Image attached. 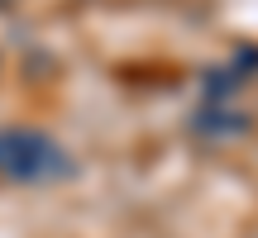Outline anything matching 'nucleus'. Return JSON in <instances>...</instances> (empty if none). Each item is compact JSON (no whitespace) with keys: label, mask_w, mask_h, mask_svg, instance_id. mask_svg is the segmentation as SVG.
Returning <instances> with one entry per match:
<instances>
[{"label":"nucleus","mask_w":258,"mask_h":238,"mask_svg":"<svg viewBox=\"0 0 258 238\" xmlns=\"http://www.w3.org/2000/svg\"><path fill=\"white\" fill-rule=\"evenodd\" d=\"M0 176L24 186H48L72 176V157L38 129H0Z\"/></svg>","instance_id":"nucleus-1"},{"label":"nucleus","mask_w":258,"mask_h":238,"mask_svg":"<svg viewBox=\"0 0 258 238\" xmlns=\"http://www.w3.org/2000/svg\"><path fill=\"white\" fill-rule=\"evenodd\" d=\"M201 134H220V138H239V134H249L253 129V119L249 114H234V110H225V105H206L201 114L191 119Z\"/></svg>","instance_id":"nucleus-2"}]
</instances>
